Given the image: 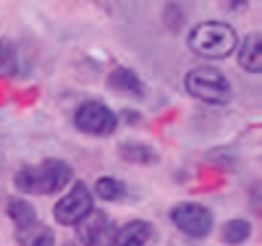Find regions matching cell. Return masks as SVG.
<instances>
[{
	"mask_svg": "<svg viewBox=\"0 0 262 246\" xmlns=\"http://www.w3.org/2000/svg\"><path fill=\"white\" fill-rule=\"evenodd\" d=\"M152 238V226L147 220H131L116 231L113 246H147Z\"/></svg>",
	"mask_w": 262,
	"mask_h": 246,
	"instance_id": "obj_8",
	"label": "cell"
},
{
	"mask_svg": "<svg viewBox=\"0 0 262 246\" xmlns=\"http://www.w3.org/2000/svg\"><path fill=\"white\" fill-rule=\"evenodd\" d=\"M118 154L126 163H137V165H147V163H158V152L149 149L147 144H137V142H126L118 147Z\"/></svg>",
	"mask_w": 262,
	"mask_h": 246,
	"instance_id": "obj_13",
	"label": "cell"
},
{
	"mask_svg": "<svg viewBox=\"0 0 262 246\" xmlns=\"http://www.w3.org/2000/svg\"><path fill=\"white\" fill-rule=\"evenodd\" d=\"M170 222L176 226L184 236L191 238H205L212 231V212L205 205H196V202H184L176 205L170 210Z\"/></svg>",
	"mask_w": 262,
	"mask_h": 246,
	"instance_id": "obj_6",
	"label": "cell"
},
{
	"mask_svg": "<svg viewBox=\"0 0 262 246\" xmlns=\"http://www.w3.org/2000/svg\"><path fill=\"white\" fill-rule=\"evenodd\" d=\"M74 126L90 137H107L113 133L116 126H118V116L113 113L105 102H97V100H90L76 107L74 113Z\"/></svg>",
	"mask_w": 262,
	"mask_h": 246,
	"instance_id": "obj_4",
	"label": "cell"
},
{
	"mask_svg": "<svg viewBox=\"0 0 262 246\" xmlns=\"http://www.w3.org/2000/svg\"><path fill=\"white\" fill-rule=\"evenodd\" d=\"M184 84H186V92L189 95H194L196 100H202V102H210V105H223L233 95L231 81L217 69H210V65L191 69L186 74V81Z\"/></svg>",
	"mask_w": 262,
	"mask_h": 246,
	"instance_id": "obj_3",
	"label": "cell"
},
{
	"mask_svg": "<svg viewBox=\"0 0 262 246\" xmlns=\"http://www.w3.org/2000/svg\"><path fill=\"white\" fill-rule=\"evenodd\" d=\"M16 71H18V53L13 48V42L3 39L0 42V74L13 76Z\"/></svg>",
	"mask_w": 262,
	"mask_h": 246,
	"instance_id": "obj_16",
	"label": "cell"
},
{
	"mask_svg": "<svg viewBox=\"0 0 262 246\" xmlns=\"http://www.w3.org/2000/svg\"><path fill=\"white\" fill-rule=\"evenodd\" d=\"M262 39L259 34H249L244 42H242V48H238V65H242L244 71L249 74H259L262 71Z\"/></svg>",
	"mask_w": 262,
	"mask_h": 246,
	"instance_id": "obj_9",
	"label": "cell"
},
{
	"mask_svg": "<svg viewBox=\"0 0 262 246\" xmlns=\"http://www.w3.org/2000/svg\"><path fill=\"white\" fill-rule=\"evenodd\" d=\"M249 236H252V222H249V220H244V217L228 220L226 226H223V241H226V243H231V246L244 243Z\"/></svg>",
	"mask_w": 262,
	"mask_h": 246,
	"instance_id": "obj_14",
	"label": "cell"
},
{
	"mask_svg": "<svg viewBox=\"0 0 262 246\" xmlns=\"http://www.w3.org/2000/svg\"><path fill=\"white\" fill-rule=\"evenodd\" d=\"M71 178H74V170L69 163H63V160H42L37 165H27V168H21L13 178V184L18 191H24V194H39V196H45V194H58L66 184H71Z\"/></svg>",
	"mask_w": 262,
	"mask_h": 246,
	"instance_id": "obj_1",
	"label": "cell"
},
{
	"mask_svg": "<svg viewBox=\"0 0 262 246\" xmlns=\"http://www.w3.org/2000/svg\"><path fill=\"white\" fill-rule=\"evenodd\" d=\"M95 191H97L100 199H105V202H118V199L126 194V184L118 181V178H113V175H102L97 181V186H95Z\"/></svg>",
	"mask_w": 262,
	"mask_h": 246,
	"instance_id": "obj_15",
	"label": "cell"
},
{
	"mask_svg": "<svg viewBox=\"0 0 262 246\" xmlns=\"http://www.w3.org/2000/svg\"><path fill=\"white\" fill-rule=\"evenodd\" d=\"M189 50L202 55V58H210V60H221V58H228L233 50H236V32L233 27L223 24V21H202L196 24L191 32H189Z\"/></svg>",
	"mask_w": 262,
	"mask_h": 246,
	"instance_id": "obj_2",
	"label": "cell"
},
{
	"mask_svg": "<svg viewBox=\"0 0 262 246\" xmlns=\"http://www.w3.org/2000/svg\"><path fill=\"white\" fill-rule=\"evenodd\" d=\"M18 238V246H55V236L48 226H39V222H34V226L24 228L16 233Z\"/></svg>",
	"mask_w": 262,
	"mask_h": 246,
	"instance_id": "obj_12",
	"label": "cell"
},
{
	"mask_svg": "<svg viewBox=\"0 0 262 246\" xmlns=\"http://www.w3.org/2000/svg\"><path fill=\"white\" fill-rule=\"evenodd\" d=\"M95 210L92 202V191L86 184H74L69 191L63 194V199H58V205L53 207V215L60 226H79V222Z\"/></svg>",
	"mask_w": 262,
	"mask_h": 246,
	"instance_id": "obj_5",
	"label": "cell"
},
{
	"mask_svg": "<svg viewBox=\"0 0 262 246\" xmlns=\"http://www.w3.org/2000/svg\"><path fill=\"white\" fill-rule=\"evenodd\" d=\"M116 231H118L116 222L105 212H97V210H92L76 226V236L84 246H113Z\"/></svg>",
	"mask_w": 262,
	"mask_h": 246,
	"instance_id": "obj_7",
	"label": "cell"
},
{
	"mask_svg": "<svg viewBox=\"0 0 262 246\" xmlns=\"http://www.w3.org/2000/svg\"><path fill=\"white\" fill-rule=\"evenodd\" d=\"M8 217L13 220V226L18 231H24V228L34 226V222H39L37 220V210L27 202V199H11L8 202Z\"/></svg>",
	"mask_w": 262,
	"mask_h": 246,
	"instance_id": "obj_11",
	"label": "cell"
},
{
	"mask_svg": "<svg viewBox=\"0 0 262 246\" xmlns=\"http://www.w3.org/2000/svg\"><path fill=\"white\" fill-rule=\"evenodd\" d=\"M107 84H111V89H116V92H126V95H134V97L144 95V84H142L139 74H134L131 69H116L107 76Z\"/></svg>",
	"mask_w": 262,
	"mask_h": 246,
	"instance_id": "obj_10",
	"label": "cell"
}]
</instances>
